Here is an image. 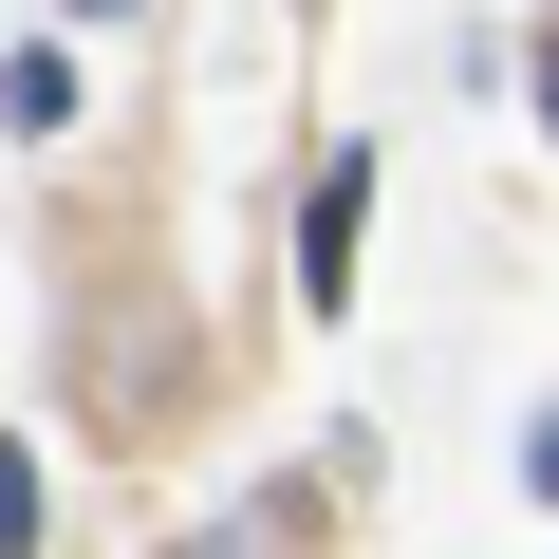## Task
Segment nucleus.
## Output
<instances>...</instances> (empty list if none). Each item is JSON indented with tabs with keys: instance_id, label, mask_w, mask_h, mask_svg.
Returning <instances> with one entry per match:
<instances>
[{
	"instance_id": "obj_5",
	"label": "nucleus",
	"mask_w": 559,
	"mask_h": 559,
	"mask_svg": "<svg viewBox=\"0 0 559 559\" xmlns=\"http://www.w3.org/2000/svg\"><path fill=\"white\" fill-rule=\"evenodd\" d=\"M75 20H131V0H75Z\"/></svg>"
},
{
	"instance_id": "obj_4",
	"label": "nucleus",
	"mask_w": 559,
	"mask_h": 559,
	"mask_svg": "<svg viewBox=\"0 0 559 559\" xmlns=\"http://www.w3.org/2000/svg\"><path fill=\"white\" fill-rule=\"evenodd\" d=\"M540 131H559V38H540Z\"/></svg>"
},
{
	"instance_id": "obj_3",
	"label": "nucleus",
	"mask_w": 559,
	"mask_h": 559,
	"mask_svg": "<svg viewBox=\"0 0 559 559\" xmlns=\"http://www.w3.org/2000/svg\"><path fill=\"white\" fill-rule=\"evenodd\" d=\"M522 485H540V503H559V411H540V448H522Z\"/></svg>"
},
{
	"instance_id": "obj_2",
	"label": "nucleus",
	"mask_w": 559,
	"mask_h": 559,
	"mask_svg": "<svg viewBox=\"0 0 559 559\" xmlns=\"http://www.w3.org/2000/svg\"><path fill=\"white\" fill-rule=\"evenodd\" d=\"M0 559H38V466L0 448Z\"/></svg>"
},
{
	"instance_id": "obj_1",
	"label": "nucleus",
	"mask_w": 559,
	"mask_h": 559,
	"mask_svg": "<svg viewBox=\"0 0 559 559\" xmlns=\"http://www.w3.org/2000/svg\"><path fill=\"white\" fill-rule=\"evenodd\" d=\"M355 224H373V150H336L299 205V299H355Z\"/></svg>"
}]
</instances>
